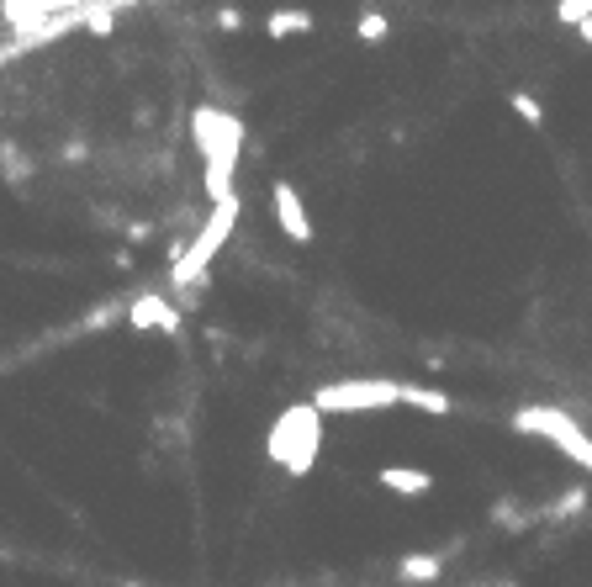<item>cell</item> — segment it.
<instances>
[{"label": "cell", "instance_id": "cell-1", "mask_svg": "<svg viewBox=\"0 0 592 587\" xmlns=\"http://www.w3.org/2000/svg\"><path fill=\"white\" fill-rule=\"evenodd\" d=\"M244 138H249V127L238 122L233 112L212 106V101H201L196 112H191V143H196L201 164H207V196H212V201L238 196V191H233V175H238Z\"/></svg>", "mask_w": 592, "mask_h": 587}, {"label": "cell", "instance_id": "cell-2", "mask_svg": "<svg viewBox=\"0 0 592 587\" xmlns=\"http://www.w3.org/2000/svg\"><path fill=\"white\" fill-rule=\"evenodd\" d=\"M265 455L286 476H312L318 471V455H323V413L307 402H291V408L275 413V424L265 434Z\"/></svg>", "mask_w": 592, "mask_h": 587}, {"label": "cell", "instance_id": "cell-3", "mask_svg": "<svg viewBox=\"0 0 592 587\" xmlns=\"http://www.w3.org/2000/svg\"><path fill=\"white\" fill-rule=\"evenodd\" d=\"M233 228H238V196H228V201H212V217L201 223V233L185 244L175 260H170V281H175V291H191L201 275L212 270V260L222 249H228V238H233Z\"/></svg>", "mask_w": 592, "mask_h": 587}, {"label": "cell", "instance_id": "cell-4", "mask_svg": "<svg viewBox=\"0 0 592 587\" xmlns=\"http://www.w3.org/2000/svg\"><path fill=\"white\" fill-rule=\"evenodd\" d=\"M513 434L545 439V445H555L571 466L592 471V434H587L566 408H550V402H529V408H518V413H513Z\"/></svg>", "mask_w": 592, "mask_h": 587}, {"label": "cell", "instance_id": "cell-5", "mask_svg": "<svg viewBox=\"0 0 592 587\" xmlns=\"http://www.w3.org/2000/svg\"><path fill=\"white\" fill-rule=\"evenodd\" d=\"M402 402V381L392 376H344V381H323L312 392V408L323 418L328 413H386Z\"/></svg>", "mask_w": 592, "mask_h": 587}, {"label": "cell", "instance_id": "cell-6", "mask_svg": "<svg viewBox=\"0 0 592 587\" xmlns=\"http://www.w3.org/2000/svg\"><path fill=\"white\" fill-rule=\"evenodd\" d=\"M270 207H275V223H281V233L291 238V244H312L318 238V228H312V212H307V201H302V191L291 186L286 175H275L270 180Z\"/></svg>", "mask_w": 592, "mask_h": 587}, {"label": "cell", "instance_id": "cell-7", "mask_svg": "<svg viewBox=\"0 0 592 587\" xmlns=\"http://www.w3.org/2000/svg\"><path fill=\"white\" fill-rule=\"evenodd\" d=\"M127 323H133L138 334H148V328H159V334H175V328H180V313L170 307V297H154V291H143V297H133V307H127Z\"/></svg>", "mask_w": 592, "mask_h": 587}, {"label": "cell", "instance_id": "cell-8", "mask_svg": "<svg viewBox=\"0 0 592 587\" xmlns=\"http://www.w3.org/2000/svg\"><path fill=\"white\" fill-rule=\"evenodd\" d=\"M85 0H0V22H6L11 32L16 27H32L43 22V16H59V11H80Z\"/></svg>", "mask_w": 592, "mask_h": 587}, {"label": "cell", "instance_id": "cell-9", "mask_svg": "<svg viewBox=\"0 0 592 587\" xmlns=\"http://www.w3.org/2000/svg\"><path fill=\"white\" fill-rule=\"evenodd\" d=\"M312 27H318V22H312V11H307V6H275V11L265 16V38H270V43L307 38Z\"/></svg>", "mask_w": 592, "mask_h": 587}, {"label": "cell", "instance_id": "cell-10", "mask_svg": "<svg viewBox=\"0 0 592 587\" xmlns=\"http://www.w3.org/2000/svg\"><path fill=\"white\" fill-rule=\"evenodd\" d=\"M376 482L386 492H397V498H423V492H434V476L423 466H381Z\"/></svg>", "mask_w": 592, "mask_h": 587}, {"label": "cell", "instance_id": "cell-11", "mask_svg": "<svg viewBox=\"0 0 592 587\" xmlns=\"http://www.w3.org/2000/svg\"><path fill=\"white\" fill-rule=\"evenodd\" d=\"M402 402H407V408H418V413H434V418H444V413L455 408L450 392H439V387H407V381H402Z\"/></svg>", "mask_w": 592, "mask_h": 587}, {"label": "cell", "instance_id": "cell-12", "mask_svg": "<svg viewBox=\"0 0 592 587\" xmlns=\"http://www.w3.org/2000/svg\"><path fill=\"white\" fill-rule=\"evenodd\" d=\"M85 32L90 38H111V32H117V11L106 6V0H85Z\"/></svg>", "mask_w": 592, "mask_h": 587}, {"label": "cell", "instance_id": "cell-13", "mask_svg": "<svg viewBox=\"0 0 592 587\" xmlns=\"http://www.w3.org/2000/svg\"><path fill=\"white\" fill-rule=\"evenodd\" d=\"M355 38H360V43H386V38H392V22H386V11H360Z\"/></svg>", "mask_w": 592, "mask_h": 587}, {"label": "cell", "instance_id": "cell-14", "mask_svg": "<svg viewBox=\"0 0 592 587\" xmlns=\"http://www.w3.org/2000/svg\"><path fill=\"white\" fill-rule=\"evenodd\" d=\"M508 106H513V112H518V117H524L529 127H545V106H540V101H534V96H529V90H508Z\"/></svg>", "mask_w": 592, "mask_h": 587}, {"label": "cell", "instance_id": "cell-15", "mask_svg": "<svg viewBox=\"0 0 592 587\" xmlns=\"http://www.w3.org/2000/svg\"><path fill=\"white\" fill-rule=\"evenodd\" d=\"M397 572H402L407 582H434V577H439V556H407Z\"/></svg>", "mask_w": 592, "mask_h": 587}, {"label": "cell", "instance_id": "cell-16", "mask_svg": "<svg viewBox=\"0 0 592 587\" xmlns=\"http://www.w3.org/2000/svg\"><path fill=\"white\" fill-rule=\"evenodd\" d=\"M592 16V0H555V22L561 27H582Z\"/></svg>", "mask_w": 592, "mask_h": 587}, {"label": "cell", "instance_id": "cell-17", "mask_svg": "<svg viewBox=\"0 0 592 587\" xmlns=\"http://www.w3.org/2000/svg\"><path fill=\"white\" fill-rule=\"evenodd\" d=\"M217 27H222V32H244V11H238V6H222V11H217Z\"/></svg>", "mask_w": 592, "mask_h": 587}, {"label": "cell", "instance_id": "cell-18", "mask_svg": "<svg viewBox=\"0 0 592 587\" xmlns=\"http://www.w3.org/2000/svg\"><path fill=\"white\" fill-rule=\"evenodd\" d=\"M577 38H582V43H587V48H592V16H587V22H582V27H577Z\"/></svg>", "mask_w": 592, "mask_h": 587}, {"label": "cell", "instance_id": "cell-19", "mask_svg": "<svg viewBox=\"0 0 592 587\" xmlns=\"http://www.w3.org/2000/svg\"><path fill=\"white\" fill-rule=\"evenodd\" d=\"M127 587H138V582H127Z\"/></svg>", "mask_w": 592, "mask_h": 587}]
</instances>
